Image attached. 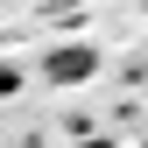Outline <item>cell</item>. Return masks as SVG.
<instances>
[{"instance_id": "cell-1", "label": "cell", "mask_w": 148, "mask_h": 148, "mask_svg": "<svg viewBox=\"0 0 148 148\" xmlns=\"http://www.w3.org/2000/svg\"><path fill=\"white\" fill-rule=\"evenodd\" d=\"M85 71H92V57H85V49H64V57L49 64V78H85Z\"/></svg>"}]
</instances>
